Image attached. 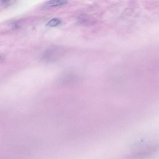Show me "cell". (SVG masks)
<instances>
[{
    "instance_id": "obj_1",
    "label": "cell",
    "mask_w": 159,
    "mask_h": 159,
    "mask_svg": "<svg viewBox=\"0 0 159 159\" xmlns=\"http://www.w3.org/2000/svg\"><path fill=\"white\" fill-rule=\"evenodd\" d=\"M67 2V0H51L45 4L47 7H52L66 4Z\"/></svg>"
},
{
    "instance_id": "obj_2",
    "label": "cell",
    "mask_w": 159,
    "mask_h": 159,
    "mask_svg": "<svg viewBox=\"0 0 159 159\" xmlns=\"http://www.w3.org/2000/svg\"><path fill=\"white\" fill-rule=\"evenodd\" d=\"M61 22V21L58 19H54L48 22L46 26L48 27H55L60 25Z\"/></svg>"
},
{
    "instance_id": "obj_3",
    "label": "cell",
    "mask_w": 159,
    "mask_h": 159,
    "mask_svg": "<svg viewBox=\"0 0 159 159\" xmlns=\"http://www.w3.org/2000/svg\"><path fill=\"white\" fill-rule=\"evenodd\" d=\"M1 2L3 3H9L10 0H1Z\"/></svg>"
}]
</instances>
